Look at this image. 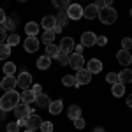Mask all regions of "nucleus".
<instances>
[{"label": "nucleus", "instance_id": "1", "mask_svg": "<svg viewBox=\"0 0 132 132\" xmlns=\"http://www.w3.org/2000/svg\"><path fill=\"white\" fill-rule=\"evenodd\" d=\"M18 104H20V93H18L16 90L5 92V95H2V97H0V109H2L4 113L14 109Z\"/></svg>", "mask_w": 132, "mask_h": 132}, {"label": "nucleus", "instance_id": "2", "mask_svg": "<svg viewBox=\"0 0 132 132\" xmlns=\"http://www.w3.org/2000/svg\"><path fill=\"white\" fill-rule=\"evenodd\" d=\"M99 20L102 21V25H113L114 21L118 20V12L113 9V7L99 9Z\"/></svg>", "mask_w": 132, "mask_h": 132}, {"label": "nucleus", "instance_id": "3", "mask_svg": "<svg viewBox=\"0 0 132 132\" xmlns=\"http://www.w3.org/2000/svg\"><path fill=\"white\" fill-rule=\"evenodd\" d=\"M18 86H20V90H30L32 88V76H30V72H27V71H23L20 72V76H18Z\"/></svg>", "mask_w": 132, "mask_h": 132}, {"label": "nucleus", "instance_id": "4", "mask_svg": "<svg viewBox=\"0 0 132 132\" xmlns=\"http://www.w3.org/2000/svg\"><path fill=\"white\" fill-rule=\"evenodd\" d=\"M14 114H16V118L20 120V118H28L32 114V109H30V104H23V102H20L14 109Z\"/></svg>", "mask_w": 132, "mask_h": 132}, {"label": "nucleus", "instance_id": "5", "mask_svg": "<svg viewBox=\"0 0 132 132\" xmlns=\"http://www.w3.org/2000/svg\"><path fill=\"white\" fill-rule=\"evenodd\" d=\"M0 86L4 92H11L18 86V78L16 76H4V79L0 81Z\"/></svg>", "mask_w": 132, "mask_h": 132}, {"label": "nucleus", "instance_id": "6", "mask_svg": "<svg viewBox=\"0 0 132 132\" xmlns=\"http://www.w3.org/2000/svg\"><path fill=\"white\" fill-rule=\"evenodd\" d=\"M116 60H118V63H122L123 67L130 65V63H132V51L123 50V48H122V50L116 53Z\"/></svg>", "mask_w": 132, "mask_h": 132}, {"label": "nucleus", "instance_id": "7", "mask_svg": "<svg viewBox=\"0 0 132 132\" xmlns=\"http://www.w3.org/2000/svg\"><path fill=\"white\" fill-rule=\"evenodd\" d=\"M69 65H71L72 69H76V71H79V69H85V58H83L81 53H72Z\"/></svg>", "mask_w": 132, "mask_h": 132}, {"label": "nucleus", "instance_id": "8", "mask_svg": "<svg viewBox=\"0 0 132 132\" xmlns=\"http://www.w3.org/2000/svg\"><path fill=\"white\" fill-rule=\"evenodd\" d=\"M67 14H69V20H79L83 18V7L79 4H71L67 7Z\"/></svg>", "mask_w": 132, "mask_h": 132}, {"label": "nucleus", "instance_id": "9", "mask_svg": "<svg viewBox=\"0 0 132 132\" xmlns=\"http://www.w3.org/2000/svg\"><path fill=\"white\" fill-rule=\"evenodd\" d=\"M39 44H41V42H39L37 37H27L23 46H25V51H27V53H35V51L39 50Z\"/></svg>", "mask_w": 132, "mask_h": 132}, {"label": "nucleus", "instance_id": "10", "mask_svg": "<svg viewBox=\"0 0 132 132\" xmlns=\"http://www.w3.org/2000/svg\"><path fill=\"white\" fill-rule=\"evenodd\" d=\"M83 18H86V20H95V18H99V7H97L95 4L86 5V7L83 9Z\"/></svg>", "mask_w": 132, "mask_h": 132}, {"label": "nucleus", "instance_id": "11", "mask_svg": "<svg viewBox=\"0 0 132 132\" xmlns=\"http://www.w3.org/2000/svg\"><path fill=\"white\" fill-rule=\"evenodd\" d=\"M41 125H42V118L39 114H34V113H32L30 116H28V122H27V129L37 130V129H41Z\"/></svg>", "mask_w": 132, "mask_h": 132}, {"label": "nucleus", "instance_id": "12", "mask_svg": "<svg viewBox=\"0 0 132 132\" xmlns=\"http://www.w3.org/2000/svg\"><path fill=\"white\" fill-rule=\"evenodd\" d=\"M81 44L83 46H95L97 44V35L93 34V32H85L81 35Z\"/></svg>", "mask_w": 132, "mask_h": 132}, {"label": "nucleus", "instance_id": "13", "mask_svg": "<svg viewBox=\"0 0 132 132\" xmlns=\"http://www.w3.org/2000/svg\"><path fill=\"white\" fill-rule=\"evenodd\" d=\"M86 71H90L92 74H99V72L102 71V62L99 60V58H92V60H88V63H86Z\"/></svg>", "mask_w": 132, "mask_h": 132}, {"label": "nucleus", "instance_id": "14", "mask_svg": "<svg viewBox=\"0 0 132 132\" xmlns=\"http://www.w3.org/2000/svg\"><path fill=\"white\" fill-rule=\"evenodd\" d=\"M76 81H79L81 85H88L92 81V72L86 71V69H79L76 74Z\"/></svg>", "mask_w": 132, "mask_h": 132}, {"label": "nucleus", "instance_id": "15", "mask_svg": "<svg viewBox=\"0 0 132 132\" xmlns=\"http://www.w3.org/2000/svg\"><path fill=\"white\" fill-rule=\"evenodd\" d=\"M58 48H60V51H63V53H72V50H74V41H72V37H63L60 41V44H58Z\"/></svg>", "mask_w": 132, "mask_h": 132}, {"label": "nucleus", "instance_id": "16", "mask_svg": "<svg viewBox=\"0 0 132 132\" xmlns=\"http://www.w3.org/2000/svg\"><path fill=\"white\" fill-rule=\"evenodd\" d=\"M39 28H41V25H37L35 21H28V23L25 25V32H27L28 37H35V35L39 34Z\"/></svg>", "mask_w": 132, "mask_h": 132}, {"label": "nucleus", "instance_id": "17", "mask_svg": "<svg viewBox=\"0 0 132 132\" xmlns=\"http://www.w3.org/2000/svg\"><path fill=\"white\" fill-rule=\"evenodd\" d=\"M56 23H58V21H56V18H55V16H44V18H42V21H41V27L44 28V30H53Z\"/></svg>", "mask_w": 132, "mask_h": 132}, {"label": "nucleus", "instance_id": "18", "mask_svg": "<svg viewBox=\"0 0 132 132\" xmlns=\"http://www.w3.org/2000/svg\"><path fill=\"white\" fill-rule=\"evenodd\" d=\"M34 102H35L39 108H50L51 99H50V95H46V93H39V95H35V101Z\"/></svg>", "mask_w": 132, "mask_h": 132}, {"label": "nucleus", "instance_id": "19", "mask_svg": "<svg viewBox=\"0 0 132 132\" xmlns=\"http://www.w3.org/2000/svg\"><path fill=\"white\" fill-rule=\"evenodd\" d=\"M34 101H35V93L32 90H23L20 93V102H23V104H32Z\"/></svg>", "mask_w": 132, "mask_h": 132}, {"label": "nucleus", "instance_id": "20", "mask_svg": "<svg viewBox=\"0 0 132 132\" xmlns=\"http://www.w3.org/2000/svg\"><path fill=\"white\" fill-rule=\"evenodd\" d=\"M118 79H120V83H123V85L132 83V71L130 69H123V71H120L118 72Z\"/></svg>", "mask_w": 132, "mask_h": 132}, {"label": "nucleus", "instance_id": "21", "mask_svg": "<svg viewBox=\"0 0 132 132\" xmlns=\"http://www.w3.org/2000/svg\"><path fill=\"white\" fill-rule=\"evenodd\" d=\"M37 67H39L41 71H48V69L51 67V58L46 56V55L39 56V58H37Z\"/></svg>", "mask_w": 132, "mask_h": 132}, {"label": "nucleus", "instance_id": "22", "mask_svg": "<svg viewBox=\"0 0 132 132\" xmlns=\"http://www.w3.org/2000/svg\"><path fill=\"white\" fill-rule=\"evenodd\" d=\"M111 93L114 95V97H122V95H125V85L123 83H114V85H111Z\"/></svg>", "mask_w": 132, "mask_h": 132}, {"label": "nucleus", "instance_id": "23", "mask_svg": "<svg viewBox=\"0 0 132 132\" xmlns=\"http://www.w3.org/2000/svg\"><path fill=\"white\" fill-rule=\"evenodd\" d=\"M62 108H63V102H62L60 99H58V101H51L50 108H48V111H50L51 114H60Z\"/></svg>", "mask_w": 132, "mask_h": 132}, {"label": "nucleus", "instance_id": "24", "mask_svg": "<svg viewBox=\"0 0 132 132\" xmlns=\"http://www.w3.org/2000/svg\"><path fill=\"white\" fill-rule=\"evenodd\" d=\"M2 71H4V76H14V72H16V63L5 62V63L2 65Z\"/></svg>", "mask_w": 132, "mask_h": 132}, {"label": "nucleus", "instance_id": "25", "mask_svg": "<svg viewBox=\"0 0 132 132\" xmlns=\"http://www.w3.org/2000/svg\"><path fill=\"white\" fill-rule=\"evenodd\" d=\"M58 53H60V48H58L56 44H48V46H46V56H50V58H56Z\"/></svg>", "mask_w": 132, "mask_h": 132}, {"label": "nucleus", "instance_id": "26", "mask_svg": "<svg viewBox=\"0 0 132 132\" xmlns=\"http://www.w3.org/2000/svg\"><path fill=\"white\" fill-rule=\"evenodd\" d=\"M67 114H69V118L74 122L76 118H79V116H81V108H79V106H76V104H72L71 108H69V111H67Z\"/></svg>", "mask_w": 132, "mask_h": 132}, {"label": "nucleus", "instance_id": "27", "mask_svg": "<svg viewBox=\"0 0 132 132\" xmlns=\"http://www.w3.org/2000/svg\"><path fill=\"white\" fill-rule=\"evenodd\" d=\"M55 35H56V34H55L53 30H46L44 34H42L41 39H42V42L48 46V44H53V41H55Z\"/></svg>", "mask_w": 132, "mask_h": 132}, {"label": "nucleus", "instance_id": "28", "mask_svg": "<svg viewBox=\"0 0 132 132\" xmlns=\"http://www.w3.org/2000/svg\"><path fill=\"white\" fill-rule=\"evenodd\" d=\"M56 21H58V25H62V27H65V25H67V21H69V14H67V9H65V11L60 9L58 16H56Z\"/></svg>", "mask_w": 132, "mask_h": 132}, {"label": "nucleus", "instance_id": "29", "mask_svg": "<svg viewBox=\"0 0 132 132\" xmlns=\"http://www.w3.org/2000/svg\"><path fill=\"white\" fill-rule=\"evenodd\" d=\"M9 55H11V46L7 44V42L0 44V60H5Z\"/></svg>", "mask_w": 132, "mask_h": 132}, {"label": "nucleus", "instance_id": "30", "mask_svg": "<svg viewBox=\"0 0 132 132\" xmlns=\"http://www.w3.org/2000/svg\"><path fill=\"white\" fill-rule=\"evenodd\" d=\"M56 60H58V63H60V65H69L71 56H69V53H63V51H60V53H58V56H56Z\"/></svg>", "mask_w": 132, "mask_h": 132}, {"label": "nucleus", "instance_id": "31", "mask_svg": "<svg viewBox=\"0 0 132 132\" xmlns=\"http://www.w3.org/2000/svg\"><path fill=\"white\" fill-rule=\"evenodd\" d=\"M4 28H5L7 32L14 30V28H16V16H14V18H7L5 23H4Z\"/></svg>", "mask_w": 132, "mask_h": 132}, {"label": "nucleus", "instance_id": "32", "mask_svg": "<svg viewBox=\"0 0 132 132\" xmlns=\"http://www.w3.org/2000/svg\"><path fill=\"white\" fill-rule=\"evenodd\" d=\"M62 83H63V86H74L76 85V78L71 76V74H67V76L62 78Z\"/></svg>", "mask_w": 132, "mask_h": 132}, {"label": "nucleus", "instance_id": "33", "mask_svg": "<svg viewBox=\"0 0 132 132\" xmlns=\"http://www.w3.org/2000/svg\"><path fill=\"white\" fill-rule=\"evenodd\" d=\"M7 44H9L11 48H12V46H18V44H20V35H18V34H11L9 37H7Z\"/></svg>", "mask_w": 132, "mask_h": 132}, {"label": "nucleus", "instance_id": "34", "mask_svg": "<svg viewBox=\"0 0 132 132\" xmlns=\"http://www.w3.org/2000/svg\"><path fill=\"white\" fill-rule=\"evenodd\" d=\"M53 5L58 7V9H63V7H69L71 5V0H53Z\"/></svg>", "mask_w": 132, "mask_h": 132}, {"label": "nucleus", "instance_id": "35", "mask_svg": "<svg viewBox=\"0 0 132 132\" xmlns=\"http://www.w3.org/2000/svg\"><path fill=\"white\" fill-rule=\"evenodd\" d=\"M106 81L111 83V85L118 83V81H120V79H118V74H116V72H108V76H106Z\"/></svg>", "mask_w": 132, "mask_h": 132}, {"label": "nucleus", "instance_id": "36", "mask_svg": "<svg viewBox=\"0 0 132 132\" xmlns=\"http://www.w3.org/2000/svg\"><path fill=\"white\" fill-rule=\"evenodd\" d=\"M122 48L123 50H129V51L132 50V39L130 37H123L122 39Z\"/></svg>", "mask_w": 132, "mask_h": 132}, {"label": "nucleus", "instance_id": "37", "mask_svg": "<svg viewBox=\"0 0 132 132\" xmlns=\"http://www.w3.org/2000/svg\"><path fill=\"white\" fill-rule=\"evenodd\" d=\"M41 130L42 132H53V123H51V122H42Z\"/></svg>", "mask_w": 132, "mask_h": 132}, {"label": "nucleus", "instance_id": "38", "mask_svg": "<svg viewBox=\"0 0 132 132\" xmlns=\"http://www.w3.org/2000/svg\"><path fill=\"white\" fill-rule=\"evenodd\" d=\"M18 130H20V125H18V122L7 123V132H18Z\"/></svg>", "mask_w": 132, "mask_h": 132}, {"label": "nucleus", "instance_id": "39", "mask_svg": "<svg viewBox=\"0 0 132 132\" xmlns=\"http://www.w3.org/2000/svg\"><path fill=\"white\" fill-rule=\"evenodd\" d=\"M106 44H108V37H106V35H97V46L104 48Z\"/></svg>", "mask_w": 132, "mask_h": 132}, {"label": "nucleus", "instance_id": "40", "mask_svg": "<svg viewBox=\"0 0 132 132\" xmlns=\"http://www.w3.org/2000/svg\"><path fill=\"white\" fill-rule=\"evenodd\" d=\"M85 125H86V122H85V120H83L81 116H79V118H76V120H74V127H76V129H85Z\"/></svg>", "mask_w": 132, "mask_h": 132}, {"label": "nucleus", "instance_id": "41", "mask_svg": "<svg viewBox=\"0 0 132 132\" xmlns=\"http://www.w3.org/2000/svg\"><path fill=\"white\" fill-rule=\"evenodd\" d=\"M4 42H7V30L4 27H0V44H4Z\"/></svg>", "mask_w": 132, "mask_h": 132}, {"label": "nucleus", "instance_id": "42", "mask_svg": "<svg viewBox=\"0 0 132 132\" xmlns=\"http://www.w3.org/2000/svg\"><path fill=\"white\" fill-rule=\"evenodd\" d=\"M32 92H34L35 95H39V93H42V86L41 85H34V86H32Z\"/></svg>", "mask_w": 132, "mask_h": 132}, {"label": "nucleus", "instance_id": "43", "mask_svg": "<svg viewBox=\"0 0 132 132\" xmlns=\"http://www.w3.org/2000/svg\"><path fill=\"white\" fill-rule=\"evenodd\" d=\"M5 20H7V16H5V11L0 7V25H4V23H5Z\"/></svg>", "mask_w": 132, "mask_h": 132}, {"label": "nucleus", "instance_id": "44", "mask_svg": "<svg viewBox=\"0 0 132 132\" xmlns=\"http://www.w3.org/2000/svg\"><path fill=\"white\" fill-rule=\"evenodd\" d=\"M27 122H28V118H20L18 120V125L20 127H27Z\"/></svg>", "mask_w": 132, "mask_h": 132}, {"label": "nucleus", "instance_id": "45", "mask_svg": "<svg viewBox=\"0 0 132 132\" xmlns=\"http://www.w3.org/2000/svg\"><path fill=\"white\" fill-rule=\"evenodd\" d=\"M95 5H97L99 9H104V7H106V2H104V0H97V2H95Z\"/></svg>", "mask_w": 132, "mask_h": 132}, {"label": "nucleus", "instance_id": "46", "mask_svg": "<svg viewBox=\"0 0 132 132\" xmlns=\"http://www.w3.org/2000/svg\"><path fill=\"white\" fill-rule=\"evenodd\" d=\"M62 28H63V27L56 23V25H55V28H53V32H55V34H60V32H62Z\"/></svg>", "mask_w": 132, "mask_h": 132}, {"label": "nucleus", "instance_id": "47", "mask_svg": "<svg viewBox=\"0 0 132 132\" xmlns=\"http://www.w3.org/2000/svg\"><path fill=\"white\" fill-rule=\"evenodd\" d=\"M127 106H129V108H132V93L127 97Z\"/></svg>", "mask_w": 132, "mask_h": 132}, {"label": "nucleus", "instance_id": "48", "mask_svg": "<svg viewBox=\"0 0 132 132\" xmlns=\"http://www.w3.org/2000/svg\"><path fill=\"white\" fill-rule=\"evenodd\" d=\"M83 48H85L83 44H79V46H76V53H83Z\"/></svg>", "mask_w": 132, "mask_h": 132}, {"label": "nucleus", "instance_id": "49", "mask_svg": "<svg viewBox=\"0 0 132 132\" xmlns=\"http://www.w3.org/2000/svg\"><path fill=\"white\" fill-rule=\"evenodd\" d=\"M104 2H106V7H111V5H113V2H114V0H104Z\"/></svg>", "mask_w": 132, "mask_h": 132}, {"label": "nucleus", "instance_id": "50", "mask_svg": "<svg viewBox=\"0 0 132 132\" xmlns=\"http://www.w3.org/2000/svg\"><path fill=\"white\" fill-rule=\"evenodd\" d=\"M93 132H106V130H104L102 127H95V129H93Z\"/></svg>", "mask_w": 132, "mask_h": 132}, {"label": "nucleus", "instance_id": "51", "mask_svg": "<svg viewBox=\"0 0 132 132\" xmlns=\"http://www.w3.org/2000/svg\"><path fill=\"white\" fill-rule=\"evenodd\" d=\"M25 132H35V130H30V129H27V130H25Z\"/></svg>", "mask_w": 132, "mask_h": 132}, {"label": "nucleus", "instance_id": "52", "mask_svg": "<svg viewBox=\"0 0 132 132\" xmlns=\"http://www.w3.org/2000/svg\"><path fill=\"white\" fill-rule=\"evenodd\" d=\"M18 2H27V0H18Z\"/></svg>", "mask_w": 132, "mask_h": 132}, {"label": "nucleus", "instance_id": "53", "mask_svg": "<svg viewBox=\"0 0 132 132\" xmlns=\"http://www.w3.org/2000/svg\"><path fill=\"white\" fill-rule=\"evenodd\" d=\"M0 88H2V86H0Z\"/></svg>", "mask_w": 132, "mask_h": 132}]
</instances>
